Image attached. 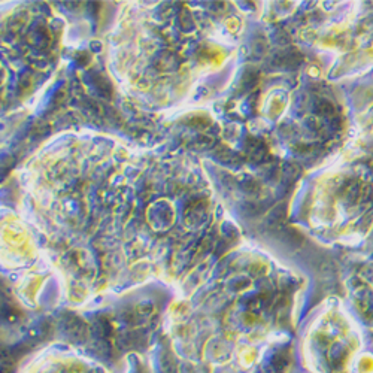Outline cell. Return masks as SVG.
I'll return each instance as SVG.
<instances>
[{
  "label": "cell",
  "instance_id": "cell-1",
  "mask_svg": "<svg viewBox=\"0 0 373 373\" xmlns=\"http://www.w3.org/2000/svg\"><path fill=\"white\" fill-rule=\"evenodd\" d=\"M281 307L278 293L240 272L179 305L170 323L178 373H252Z\"/></svg>",
  "mask_w": 373,
  "mask_h": 373
},
{
  "label": "cell",
  "instance_id": "cell-2",
  "mask_svg": "<svg viewBox=\"0 0 373 373\" xmlns=\"http://www.w3.org/2000/svg\"><path fill=\"white\" fill-rule=\"evenodd\" d=\"M17 373H109L102 364L85 355L63 349L48 348L34 354Z\"/></svg>",
  "mask_w": 373,
  "mask_h": 373
}]
</instances>
